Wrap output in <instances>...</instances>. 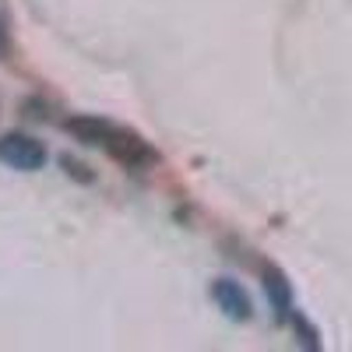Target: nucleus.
Masks as SVG:
<instances>
[{
	"label": "nucleus",
	"mask_w": 352,
	"mask_h": 352,
	"mask_svg": "<svg viewBox=\"0 0 352 352\" xmlns=\"http://www.w3.org/2000/svg\"><path fill=\"white\" fill-rule=\"evenodd\" d=\"M0 162L18 173H36L46 162V148H43V141L11 131V134H0Z\"/></svg>",
	"instance_id": "f257e3e1"
},
{
	"label": "nucleus",
	"mask_w": 352,
	"mask_h": 352,
	"mask_svg": "<svg viewBox=\"0 0 352 352\" xmlns=\"http://www.w3.org/2000/svg\"><path fill=\"white\" fill-rule=\"evenodd\" d=\"M102 152L109 159H116L120 166H127V169H144V166H155L159 162V155L148 148V141H144L141 134H134V131H127V127H120V124H116V131L106 141Z\"/></svg>",
	"instance_id": "f03ea898"
},
{
	"label": "nucleus",
	"mask_w": 352,
	"mask_h": 352,
	"mask_svg": "<svg viewBox=\"0 0 352 352\" xmlns=\"http://www.w3.org/2000/svg\"><path fill=\"white\" fill-rule=\"evenodd\" d=\"M64 127H67V134H71L74 141L88 144V148H106V141H109L113 131H116L113 120H106V116H96V113H74V116H67V120H64Z\"/></svg>",
	"instance_id": "7ed1b4c3"
},
{
	"label": "nucleus",
	"mask_w": 352,
	"mask_h": 352,
	"mask_svg": "<svg viewBox=\"0 0 352 352\" xmlns=\"http://www.w3.org/2000/svg\"><path fill=\"white\" fill-rule=\"evenodd\" d=\"M212 300L219 303V310L229 320H250L254 317V303L247 296V289L232 278H215L212 282Z\"/></svg>",
	"instance_id": "20e7f679"
},
{
	"label": "nucleus",
	"mask_w": 352,
	"mask_h": 352,
	"mask_svg": "<svg viewBox=\"0 0 352 352\" xmlns=\"http://www.w3.org/2000/svg\"><path fill=\"white\" fill-rule=\"evenodd\" d=\"M257 272H261V282H264V296H268L272 310L278 320H289L292 314V285L285 278V272L278 268V264H257Z\"/></svg>",
	"instance_id": "39448f33"
},
{
	"label": "nucleus",
	"mask_w": 352,
	"mask_h": 352,
	"mask_svg": "<svg viewBox=\"0 0 352 352\" xmlns=\"http://www.w3.org/2000/svg\"><path fill=\"white\" fill-rule=\"evenodd\" d=\"M289 324H292V331L300 335V342H303L307 349H320V342H317V328L310 324V320H307L300 310H292V314H289Z\"/></svg>",
	"instance_id": "423d86ee"
},
{
	"label": "nucleus",
	"mask_w": 352,
	"mask_h": 352,
	"mask_svg": "<svg viewBox=\"0 0 352 352\" xmlns=\"http://www.w3.org/2000/svg\"><path fill=\"white\" fill-rule=\"evenodd\" d=\"M60 166H64L67 176H74L78 184H92V180H96V173H88V166L78 162V159H71V155H60Z\"/></svg>",
	"instance_id": "0eeeda50"
},
{
	"label": "nucleus",
	"mask_w": 352,
	"mask_h": 352,
	"mask_svg": "<svg viewBox=\"0 0 352 352\" xmlns=\"http://www.w3.org/2000/svg\"><path fill=\"white\" fill-rule=\"evenodd\" d=\"M8 53V32H4V25H0V56Z\"/></svg>",
	"instance_id": "6e6552de"
}]
</instances>
